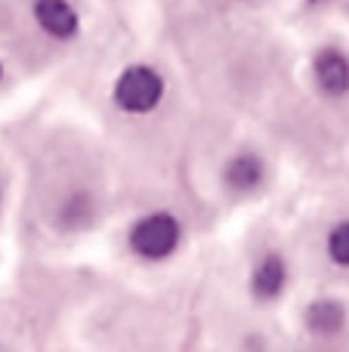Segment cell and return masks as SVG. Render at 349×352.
<instances>
[{
  "label": "cell",
  "mask_w": 349,
  "mask_h": 352,
  "mask_svg": "<svg viewBox=\"0 0 349 352\" xmlns=\"http://www.w3.org/2000/svg\"><path fill=\"white\" fill-rule=\"evenodd\" d=\"M0 84H3V62H0Z\"/></svg>",
  "instance_id": "9c48e42d"
},
{
  "label": "cell",
  "mask_w": 349,
  "mask_h": 352,
  "mask_svg": "<svg viewBox=\"0 0 349 352\" xmlns=\"http://www.w3.org/2000/svg\"><path fill=\"white\" fill-rule=\"evenodd\" d=\"M346 324V309L337 303V300H315L306 309V328L319 337H331L337 334Z\"/></svg>",
  "instance_id": "52a82bcc"
},
{
  "label": "cell",
  "mask_w": 349,
  "mask_h": 352,
  "mask_svg": "<svg viewBox=\"0 0 349 352\" xmlns=\"http://www.w3.org/2000/svg\"><path fill=\"white\" fill-rule=\"evenodd\" d=\"M179 241H183V226L167 210H155L139 217L130 226V235H127L130 250L146 263H161L167 256H173Z\"/></svg>",
  "instance_id": "7a4b0ae2"
},
{
  "label": "cell",
  "mask_w": 349,
  "mask_h": 352,
  "mask_svg": "<svg viewBox=\"0 0 349 352\" xmlns=\"http://www.w3.org/2000/svg\"><path fill=\"white\" fill-rule=\"evenodd\" d=\"M164 96H167L164 74H161L158 68L146 65V62L127 65L115 78V87H111L115 105L124 111V115H133V118L158 111V105L164 102Z\"/></svg>",
  "instance_id": "6da1fadb"
},
{
  "label": "cell",
  "mask_w": 349,
  "mask_h": 352,
  "mask_svg": "<svg viewBox=\"0 0 349 352\" xmlns=\"http://www.w3.org/2000/svg\"><path fill=\"white\" fill-rule=\"evenodd\" d=\"M284 285H288V263L282 254H263L251 272V291L257 300H275L282 297Z\"/></svg>",
  "instance_id": "8992f818"
},
{
  "label": "cell",
  "mask_w": 349,
  "mask_h": 352,
  "mask_svg": "<svg viewBox=\"0 0 349 352\" xmlns=\"http://www.w3.org/2000/svg\"><path fill=\"white\" fill-rule=\"evenodd\" d=\"M328 256H331L337 266H346L349 269V219H344V223H337L331 232H328Z\"/></svg>",
  "instance_id": "ba28073f"
},
{
  "label": "cell",
  "mask_w": 349,
  "mask_h": 352,
  "mask_svg": "<svg viewBox=\"0 0 349 352\" xmlns=\"http://www.w3.org/2000/svg\"><path fill=\"white\" fill-rule=\"evenodd\" d=\"M31 16H34L37 28L53 41H71L80 31V16L71 0H34Z\"/></svg>",
  "instance_id": "3957f363"
},
{
  "label": "cell",
  "mask_w": 349,
  "mask_h": 352,
  "mask_svg": "<svg viewBox=\"0 0 349 352\" xmlns=\"http://www.w3.org/2000/svg\"><path fill=\"white\" fill-rule=\"evenodd\" d=\"M266 161L257 152H238L223 164V186L235 195H251L263 186Z\"/></svg>",
  "instance_id": "5b68a950"
},
{
  "label": "cell",
  "mask_w": 349,
  "mask_h": 352,
  "mask_svg": "<svg viewBox=\"0 0 349 352\" xmlns=\"http://www.w3.org/2000/svg\"><path fill=\"white\" fill-rule=\"evenodd\" d=\"M313 78H315V87L328 99L349 96V56L337 47L319 50L313 59Z\"/></svg>",
  "instance_id": "277c9868"
},
{
  "label": "cell",
  "mask_w": 349,
  "mask_h": 352,
  "mask_svg": "<svg viewBox=\"0 0 349 352\" xmlns=\"http://www.w3.org/2000/svg\"><path fill=\"white\" fill-rule=\"evenodd\" d=\"M0 204H3V186H0Z\"/></svg>",
  "instance_id": "30bf717a"
}]
</instances>
